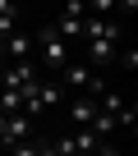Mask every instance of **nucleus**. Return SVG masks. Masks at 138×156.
I'll list each match as a JSON object with an SVG mask.
<instances>
[{
    "mask_svg": "<svg viewBox=\"0 0 138 156\" xmlns=\"http://www.w3.org/2000/svg\"><path fill=\"white\" fill-rule=\"evenodd\" d=\"M32 138V119H23V115H9L5 119V133H0V147L5 151H14L19 142H28Z\"/></svg>",
    "mask_w": 138,
    "mask_h": 156,
    "instance_id": "7ed1b4c3",
    "label": "nucleus"
},
{
    "mask_svg": "<svg viewBox=\"0 0 138 156\" xmlns=\"http://www.w3.org/2000/svg\"><path fill=\"white\" fill-rule=\"evenodd\" d=\"M9 156H37V142H32V138H28V142H19V147H14V151H9Z\"/></svg>",
    "mask_w": 138,
    "mask_h": 156,
    "instance_id": "20e7f679",
    "label": "nucleus"
},
{
    "mask_svg": "<svg viewBox=\"0 0 138 156\" xmlns=\"http://www.w3.org/2000/svg\"><path fill=\"white\" fill-rule=\"evenodd\" d=\"M37 156H55V147L51 142H37Z\"/></svg>",
    "mask_w": 138,
    "mask_h": 156,
    "instance_id": "423d86ee",
    "label": "nucleus"
},
{
    "mask_svg": "<svg viewBox=\"0 0 138 156\" xmlns=\"http://www.w3.org/2000/svg\"><path fill=\"white\" fill-rule=\"evenodd\" d=\"M32 51H37V60H32V64H42V69H51V73H60L69 60H74V46L60 41L51 28H42V32L32 37Z\"/></svg>",
    "mask_w": 138,
    "mask_h": 156,
    "instance_id": "f257e3e1",
    "label": "nucleus"
},
{
    "mask_svg": "<svg viewBox=\"0 0 138 156\" xmlns=\"http://www.w3.org/2000/svg\"><path fill=\"white\" fill-rule=\"evenodd\" d=\"M97 156H120V147H115V142H101V147H97Z\"/></svg>",
    "mask_w": 138,
    "mask_h": 156,
    "instance_id": "39448f33",
    "label": "nucleus"
},
{
    "mask_svg": "<svg viewBox=\"0 0 138 156\" xmlns=\"http://www.w3.org/2000/svg\"><path fill=\"white\" fill-rule=\"evenodd\" d=\"M64 115H69L74 129H88V124L97 119V101H92V97H69V101H64Z\"/></svg>",
    "mask_w": 138,
    "mask_h": 156,
    "instance_id": "f03ea898",
    "label": "nucleus"
},
{
    "mask_svg": "<svg viewBox=\"0 0 138 156\" xmlns=\"http://www.w3.org/2000/svg\"><path fill=\"white\" fill-rule=\"evenodd\" d=\"M5 119H9V115H0V133H5Z\"/></svg>",
    "mask_w": 138,
    "mask_h": 156,
    "instance_id": "0eeeda50",
    "label": "nucleus"
}]
</instances>
